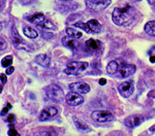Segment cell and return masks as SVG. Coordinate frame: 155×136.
<instances>
[{"instance_id":"obj_1","label":"cell","mask_w":155,"mask_h":136,"mask_svg":"<svg viewBox=\"0 0 155 136\" xmlns=\"http://www.w3.org/2000/svg\"><path fill=\"white\" fill-rule=\"evenodd\" d=\"M137 9L131 5L125 7H116L112 14V20L117 26H128L137 17Z\"/></svg>"},{"instance_id":"obj_2","label":"cell","mask_w":155,"mask_h":136,"mask_svg":"<svg viewBox=\"0 0 155 136\" xmlns=\"http://www.w3.org/2000/svg\"><path fill=\"white\" fill-rule=\"evenodd\" d=\"M46 94L50 100L54 101V102H61L64 98L63 91L57 85H50L47 87Z\"/></svg>"},{"instance_id":"obj_3","label":"cell","mask_w":155,"mask_h":136,"mask_svg":"<svg viewBox=\"0 0 155 136\" xmlns=\"http://www.w3.org/2000/svg\"><path fill=\"white\" fill-rule=\"evenodd\" d=\"M89 64L87 62H71L67 65L64 72L68 75H78L88 68Z\"/></svg>"},{"instance_id":"obj_4","label":"cell","mask_w":155,"mask_h":136,"mask_svg":"<svg viewBox=\"0 0 155 136\" xmlns=\"http://www.w3.org/2000/svg\"><path fill=\"white\" fill-rule=\"evenodd\" d=\"M91 119L96 123H109L114 120V115L107 110H94L91 113Z\"/></svg>"},{"instance_id":"obj_5","label":"cell","mask_w":155,"mask_h":136,"mask_svg":"<svg viewBox=\"0 0 155 136\" xmlns=\"http://www.w3.org/2000/svg\"><path fill=\"white\" fill-rule=\"evenodd\" d=\"M85 3L91 11H99L109 6L111 4V1L110 0H87V1H85Z\"/></svg>"},{"instance_id":"obj_6","label":"cell","mask_w":155,"mask_h":136,"mask_svg":"<svg viewBox=\"0 0 155 136\" xmlns=\"http://www.w3.org/2000/svg\"><path fill=\"white\" fill-rule=\"evenodd\" d=\"M118 91L121 94V96L123 97H129L132 95L134 91V85L132 81H123V83L120 84V86L118 87Z\"/></svg>"},{"instance_id":"obj_7","label":"cell","mask_w":155,"mask_h":136,"mask_svg":"<svg viewBox=\"0 0 155 136\" xmlns=\"http://www.w3.org/2000/svg\"><path fill=\"white\" fill-rule=\"evenodd\" d=\"M69 89L71 92L78 94H87L90 91V86L84 81H78V83H72L69 85Z\"/></svg>"},{"instance_id":"obj_8","label":"cell","mask_w":155,"mask_h":136,"mask_svg":"<svg viewBox=\"0 0 155 136\" xmlns=\"http://www.w3.org/2000/svg\"><path fill=\"white\" fill-rule=\"evenodd\" d=\"M136 70L137 67L134 64H122L119 67L118 73L119 76H121V77H128V76L132 75L136 72Z\"/></svg>"},{"instance_id":"obj_9","label":"cell","mask_w":155,"mask_h":136,"mask_svg":"<svg viewBox=\"0 0 155 136\" xmlns=\"http://www.w3.org/2000/svg\"><path fill=\"white\" fill-rule=\"evenodd\" d=\"M65 100L71 106H78L84 102V98L81 96V94H78L74 92L68 93L65 96Z\"/></svg>"},{"instance_id":"obj_10","label":"cell","mask_w":155,"mask_h":136,"mask_svg":"<svg viewBox=\"0 0 155 136\" xmlns=\"http://www.w3.org/2000/svg\"><path fill=\"white\" fill-rule=\"evenodd\" d=\"M145 118L139 115H129L128 118H126L124 120V125L128 128H134L137 127L139 125H141L144 122Z\"/></svg>"},{"instance_id":"obj_11","label":"cell","mask_w":155,"mask_h":136,"mask_svg":"<svg viewBox=\"0 0 155 136\" xmlns=\"http://www.w3.org/2000/svg\"><path fill=\"white\" fill-rule=\"evenodd\" d=\"M58 113V110H57L56 107L54 106H49V107H46L41 110V112L39 113V121H47V120H50L53 117Z\"/></svg>"},{"instance_id":"obj_12","label":"cell","mask_w":155,"mask_h":136,"mask_svg":"<svg viewBox=\"0 0 155 136\" xmlns=\"http://www.w3.org/2000/svg\"><path fill=\"white\" fill-rule=\"evenodd\" d=\"M62 44H63L65 48L71 49V51H77L79 48V43L77 41V39L71 38V37L65 36L62 38Z\"/></svg>"},{"instance_id":"obj_13","label":"cell","mask_w":155,"mask_h":136,"mask_svg":"<svg viewBox=\"0 0 155 136\" xmlns=\"http://www.w3.org/2000/svg\"><path fill=\"white\" fill-rule=\"evenodd\" d=\"M26 20H28L30 23H33V24H35V25L38 26L39 24H41L42 22H44L45 20H47V19L42 14H41V12H37V14H31V16H27Z\"/></svg>"},{"instance_id":"obj_14","label":"cell","mask_w":155,"mask_h":136,"mask_svg":"<svg viewBox=\"0 0 155 136\" xmlns=\"http://www.w3.org/2000/svg\"><path fill=\"white\" fill-rule=\"evenodd\" d=\"M87 25L89 26L91 32H94V33H98V32L101 30V24L95 19L89 20V21L87 22Z\"/></svg>"},{"instance_id":"obj_15","label":"cell","mask_w":155,"mask_h":136,"mask_svg":"<svg viewBox=\"0 0 155 136\" xmlns=\"http://www.w3.org/2000/svg\"><path fill=\"white\" fill-rule=\"evenodd\" d=\"M35 61L37 62V64H39L42 67H48L50 65V58L45 54H41L35 58Z\"/></svg>"},{"instance_id":"obj_16","label":"cell","mask_w":155,"mask_h":136,"mask_svg":"<svg viewBox=\"0 0 155 136\" xmlns=\"http://www.w3.org/2000/svg\"><path fill=\"white\" fill-rule=\"evenodd\" d=\"M65 32L67 34L68 37H71V38H74V39H79L82 37V32L77 30L74 28H71V27H67L65 29Z\"/></svg>"},{"instance_id":"obj_17","label":"cell","mask_w":155,"mask_h":136,"mask_svg":"<svg viewBox=\"0 0 155 136\" xmlns=\"http://www.w3.org/2000/svg\"><path fill=\"white\" fill-rule=\"evenodd\" d=\"M101 46V43L96 39H89L86 41V48H88L91 51H97Z\"/></svg>"},{"instance_id":"obj_18","label":"cell","mask_w":155,"mask_h":136,"mask_svg":"<svg viewBox=\"0 0 155 136\" xmlns=\"http://www.w3.org/2000/svg\"><path fill=\"white\" fill-rule=\"evenodd\" d=\"M23 31H24L25 35H26L27 37H29V38H36V37L38 36L37 31L34 28L30 27V26H25L23 28Z\"/></svg>"},{"instance_id":"obj_19","label":"cell","mask_w":155,"mask_h":136,"mask_svg":"<svg viewBox=\"0 0 155 136\" xmlns=\"http://www.w3.org/2000/svg\"><path fill=\"white\" fill-rule=\"evenodd\" d=\"M119 64L117 63L116 61H112L110 62L109 64H107V72L109 74H115L116 72H118L119 70Z\"/></svg>"},{"instance_id":"obj_20","label":"cell","mask_w":155,"mask_h":136,"mask_svg":"<svg viewBox=\"0 0 155 136\" xmlns=\"http://www.w3.org/2000/svg\"><path fill=\"white\" fill-rule=\"evenodd\" d=\"M145 32L150 36H155V21H150L145 25Z\"/></svg>"},{"instance_id":"obj_21","label":"cell","mask_w":155,"mask_h":136,"mask_svg":"<svg viewBox=\"0 0 155 136\" xmlns=\"http://www.w3.org/2000/svg\"><path fill=\"white\" fill-rule=\"evenodd\" d=\"M12 41H14V43L15 44H20V43H23V40H22V38H21V36L19 35V32L18 30H17V28L16 27H12Z\"/></svg>"},{"instance_id":"obj_22","label":"cell","mask_w":155,"mask_h":136,"mask_svg":"<svg viewBox=\"0 0 155 136\" xmlns=\"http://www.w3.org/2000/svg\"><path fill=\"white\" fill-rule=\"evenodd\" d=\"M74 126L77 127V129H79L80 131H82V132H89L90 131V128L86 124L81 122V121L78 120V119H74Z\"/></svg>"},{"instance_id":"obj_23","label":"cell","mask_w":155,"mask_h":136,"mask_svg":"<svg viewBox=\"0 0 155 136\" xmlns=\"http://www.w3.org/2000/svg\"><path fill=\"white\" fill-rule=\"evenodd\" d=\"M41 28L44 29H48V30H57V26L54 23H52L50 20H45L41 24L38 25Z\"/></svg>"},{"instance_id":"obj_24","label":"cell","mask_w":155,"mask_h":136,"mask_svg":"<svg viewBox=\"0 0 155 136\" xmlns=\"http://www.w3.org/2000/svg\"><path fill=\"white\" fill-rule=\"evenodd\" d=\"M34 136H58L55 130H41L34 133Z\"/></svg>"},{"instance_id":"obj_25","label":"cell","mask_w":155,"mask_h":136,"mask_svg":"<svg viewBox=\"0 0 155 136\" xmlns=\"http://www.w3.org/2000/svg\"><path fill=\"white\" fill-rule=\"evenodd\" d=\"M12 56L4 57V58L2 59V61H1L2 67L8 68V67H11V66H12Z\"/></svg>"},{"instance_id":"obj_26","label":"cell","mask_w":155,"mask_h":136,"mask_svg":"<svg viewBox=\"0 0 155 136\" xmlns=\"http://www.w3.org/2000/svg\"><path fill=\"white\" fill-rule=\"evenodd\" d=\"M74 26L79 29H83L84 31H86L87 33H91V30H90L89 26L87 25V23H83V22H76L74 23Z\"/></svg>"},{"instance_id":"obj_27","label":"cell","mask_w":155,"mask_h":136,"mask_svg":"<svg viewBox=\"0 0 155 136\" xmlns=\"http://www.w3.org/2000/svg\"><path fill=\"white\" fill-rule=\"evenodd\" d=\"M7 134H8V136H21L15 128H11L8 130V132H7Z\"/></svg>"},{"instance_id":"obj_28","label":"cell","mask_w":155,"mask_h":136,"mask_svg":"<svg viewBox=\"0 0 155 136\" xmlns=\"http://www.w3.org/2000/svg\"><path fill=\"white\" fill-rule=\"evenodd\" d=\"M11 108H12V105L9 104V103H7L6 106H5V107H4L3 109H2V111H1V115H5L6 113H7V111L11 109Z\"/></svg>"},{"instance_id":"obj_29","label":"cell","mask_w":155,"mask_h":136,"mask_svg":"<svg viewBox=\"0 0 155 136\" xmlns=\"http://www.w3.org/2000/svg\"><path fill=\"white\" fill-rule=\"evenodd\" d=\"M0 77H1V86H3L4 84L6 83V75H4V73H1L0 74Z\"/></svg>"},{"instance_id":"obj_30","label":"cell","mask_w":155,"mask_h":136,"mask_svg":"<svg viewBox=\"0 0 155 136\" xmlns=\"http://www.w3.org/2000/svg\"><path fill=\"white\" fill-rule=\"evenodd\" d=\"M14 71H15V68L12 67V66H11V67L6 68V71H5V72H6L7 75H9V74H12V72H14Z\"/></svg>"},{"instance_id":"obj_31","label":"cell","mask_w":155,"mask_h":136,"mask_svg":"<svg viewBox=\"0 0 155 136\" xmlns=\"http://www.w3.org/2000/svg\"><path fill=\"white\" fill-rule=\"evenodd\" d=\"M1 52H3V49H5V46H6V43L4 41V39L1 37Z\"/></svg>"},{"instance_id":"obj_32","label":"cell","mask_w":155,"mask_h":136,"mask_svg":"<svg viewBox=\"0 0 155 136\" xmlns=\"http://www.w3.org/2000/svg\"><path fill=\"white\" fill-rule=\"evenodd\" d=\"M14 121H15V115H11L8 117V119H7V122H8V123H12V122H14Z\"/></svg>"},{"instance_id":"obj_33","label":"cell","mask_w":155,"mask_h":136,"mask_svg":"<svg viewBox=\"0 0 155 136\" xmlns=\"http://www.w3.org/2000/svg\"><path fill=\"white\" fill-rule=\"evenodd\" d=\"M98 83H99V85H101V86H104V85H106V84H107V80H104V78H101Z\"/></svg>"},{"instance_id":"obj_34","label":"cell","mask_w":155,"mask_h":136,"mask_svg":"<svg viewBox=\"0 0 155 136\" xmlns=\"http://www.w3.org/2000/svg\"><path fill=\"white\" fill-rule=\"evenodd\" d=\"M150 62H151V63H154V62H155V56L150 57Z\"/></svg>"},{"instance_id":"obj_35","label":"cell","mask_w":155,"mask_h":136,"mask_svg":"<svg viewBox=\"0 0 155 136\" xmlns=\"http://www.w3.org/2000/svg\"><path fill=\"white\" fill-rule=\"evenodd\" d=\"M150 132H155V125H153V126H151V127H150Z\"/></svg>"},{"instance_id":"obj_36","label":"cell","mask_w":155,"mask_h":136,"mask_svg":"<svg viewBox=\"0 0 155 136\" xmlns=\"http://www.w3.org/2000/svg\"><path fill=\"white\" fill-rule=\"evenodd\" d=\"M149 4H151V5H153V6L155 7V0H153V1H152V0H150V1H149Z\"/></svg>"}]
</instances>
